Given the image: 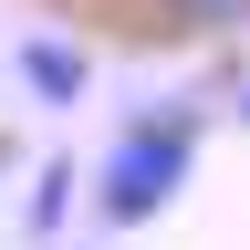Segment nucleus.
Segmentation results:
<instances>
[{
    "mask_svg": "<svg viewBox=\"0 0 250 250\" xmlns=\"http://www.w3.org/2000/svg\"><path fill=\"white\" fill-rule=\"evenodd\" d=\"M188 177H198V115H188V104H156V115H136V125L104 146V167H94V208H104L115 229H146L156 208H177Z\"/></svg>",
    "mask_w": 250,
    "mask_h": 250,
    "instance_id": "nucleus-1",
    "label": "nucleus"
},
{
    "mask_svg": "<svg viewBox=\"0 0 250 250\" xmlns=\"http://www.w3.org/2000/svg\"><path fill=\"white\" fill-rule=\"evenodd\" d=\"M11 62H21L31 104H83V94H94V52H83V42H62V31H31Z\"/></svg>",
    "mask_w": 250,
    "mask_h": 250,
    "instance_id": "nucleus-2",
    "label": "nucleus"
},
{
    "mask_svg": "<svg viewBox=\"0 0 250 250\" xmlns=\"http://www.w3.org/2000/svg\"><path fill=\"white\" fill-rule=\"evenodd\" d=\"M136 11L167 42H229V31H250V0H136Z\"/></svg>",
    "mask_w": 250,
    "mask_h": 250,
    "instance_id": "nucleus-3",
    "label": "nucleus"
},
{
    "mask_svg": "<svg viewBox=\"0 0 250 250\" xmlns=\"http://www.w3.org/2000/svg\"><path fill=\"white\" fill-rule=\"evenodd\" d=\"M62 188H73V167L52 156V167H42V198H31V229H62Z\"/></svg>",
    "mask_w": 250,
    "mask_h": 250,
    "instance_id": "nucleus-4",
    "label": "nucleus"
},
{
    "mask_svg": "<svg viewBox=\"0 0 250 250\" xmlns=\"http://www.w3.org/2000/svg\"><path fill=\"white\" fill-rule=\"evenodd\" d=\"M240 125H250V83H240Z\"/></svg>",
    "mask_w": 250,
    "mask_h": 250,
    "instance_id": "nucleus-5",
    "label": "nucleus"
}]
</instances>
